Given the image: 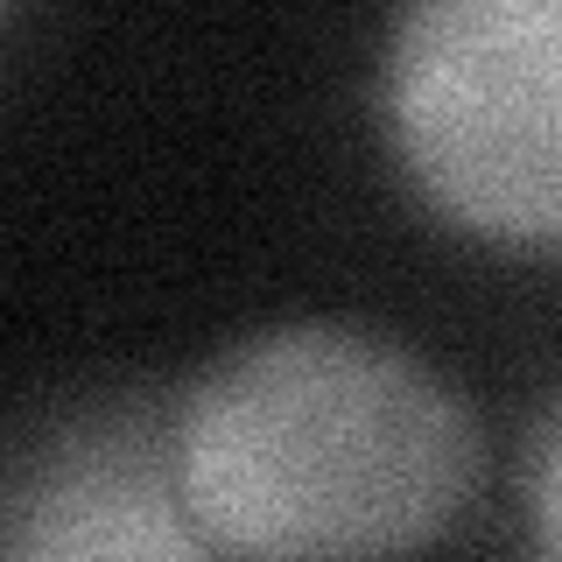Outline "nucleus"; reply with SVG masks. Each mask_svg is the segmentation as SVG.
Here are the masks:
<instances>
[{
	"mask_svg": "<svg viewBox=\"0 0 562 562\" xmlns=\"http://www.w3.org/2000/svg\"><path fill=\"white\" fill-rule=\"evenodd\" d=\"M485 443L464 394L408 345L281 324L233 345L176 422V485L204 549L386 555L471 506Z\"/></svg>",
	"mask_w": 562,
	"mask_h": 562,
	"instance_id": "1",
	"label": "nucleus"
},
{
	"mask_svg": "<svg viewBox=\"0 0 562 562\" xmlns=\"http://www.w3.org/2000/svg\"><path fill=\"white\" fill-rule=\"evenodd\" d=\"M380 113L436 218L485 246H562V0H408Z\"/></svg>",
	"mask_w": 562,
	"mask_h": 562,
	"instance_id": "2",
	"label": "nucleus"
},
{
	"mask_svg": "<svg viewBox=\"0 0 562 562\" xmlns=\"http://www.w3.org/2000/svg\"><path fill=\"white\" fill-rule=\"evenodd\" d=\"M527 506H535V535H541V549L562 555V408L549 415V429H541L535 479H527Z\"/></svg>",
	"mask_w": 562,
	"mask_h": 562,
	"instance_id": "3",
	"label": "nucleus"
}]
</instances>
